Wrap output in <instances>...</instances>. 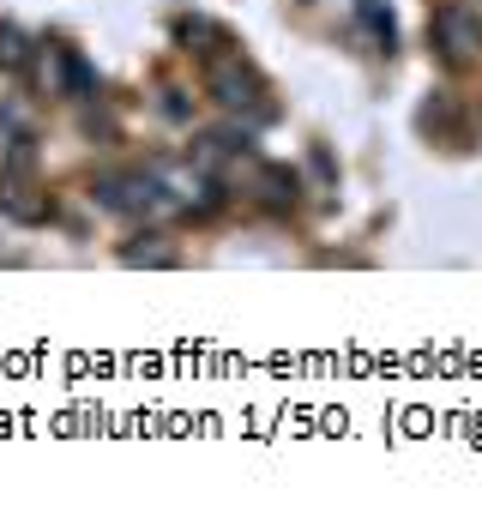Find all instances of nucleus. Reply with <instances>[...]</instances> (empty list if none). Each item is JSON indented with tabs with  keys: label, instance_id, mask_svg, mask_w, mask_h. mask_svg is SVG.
<instances>
[{
	"label": "nucleus",
	"instance_id": "nucleus-1",
	"mask_svg": "<svg viewBox=\"0 0 482 512\" xmlns=\"http://www.w3.org/2000/svg\"><path fill=\"white\" fill-rule=\"evenodd\" d=\"M428 37H434V49H440L446 67H470L482 55V13L476 7H446Z\"/></svg>",
	"mask_w": 482,
	"mask_h": 512
},
{
	"label": "nucleus",
	"instance_id": "nucleus-2",
	"mask_svg": "<svg viewBox=\"0 0 482 512\" xmlns=\"http://www.w3.org/2000/svg\"><path fill=\"white\" fill-rule=\"evenodd\" d=\"M97 199L109 211H157L163 205V187L151 175H109V181H97Z\"/></svg>",
	"mask_w": 482,
	"mask_h": 512
},
{
	"label": "nucleus",
	"instance_id": "nucleus-3",
	"mask_svg": "<svg viewBox=\"0 0 482 512\" xmlns=\"http://www.w3.org/2000/svg\"><path fill=\"white\" fill-rule=\"evenodd\" d=\"M211 91H217L223 109H241V103L260 109V79H254L248 67H217V73H211Z\"/></svg>",
	"mask_w": 482,
	"mask_h": 512
},
{
	"label": "nucleus",
	"instance_id": "nucleus-4",
	"mask_svg": "<svg viewBox=\"0 0 482 512\" xmlns=\"http://www.w3.org/2000/svg\"><path fill=\"white\" fill-rule=\"evenodd\" d=\"M0 205H7L13 217H37V211H43V199H37L31 187H19V181H0Z\"/></svg>",
	"mask_w": 482,
	"mask_h": 512
},
{
	"label": "nucleus",
	"instance_id": "nucleus-5",
	"mask_svg": "<svg viewBox=\"0 0 482 512\" xmlns=\"http://www.w3.org/2000/svg\"><path fill=\"white\" fill-rule=\"evenodd\" d=\"M25 55H31V43H25L19 31H0V61H13V67H19Z\"/></svg>",
	"mask_w": 482,
	"mask_h": 512
}]
</instances>
